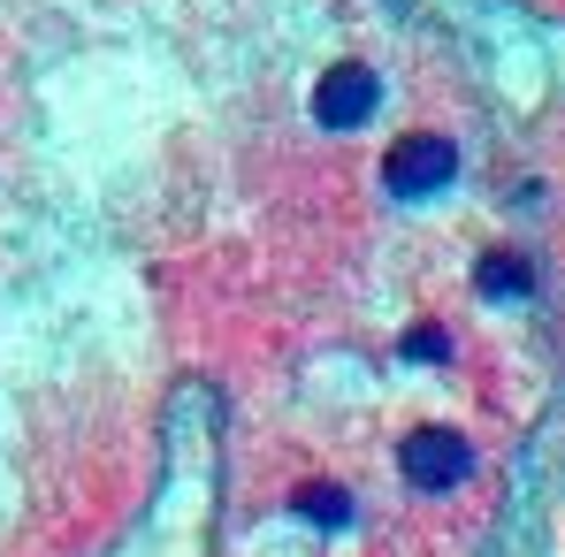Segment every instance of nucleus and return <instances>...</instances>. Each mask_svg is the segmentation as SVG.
I'll use <instances>...</instances> for the list:
<instances>
[{
    "label": "nucleus",
    "mask_w": 565,
    "mask_h": 557,
    "mask_svg": "<svg viewBox=\"0 0 565 557\" xmlns=\"http://www.w3.org/2000/svg\"><path fill=\"white\" fill-rule=\"evenodd\" d=\"M451 176H459V146H451L444 130H413V138H397L390 161H382V191H390V199H436Z\"/></svg>",
    "instance_id": "obj_1"
},
{
    "label": "nucleus",
    "mask_w": 565,
    "mask_h": 557,
    "mask_svg": "<svg viewBox=\"0 0 565 557\" xmlns=\"http://www.w3.org/2000/svg\"><path fill=\"white\" fill-rule=\"evenodd\" d=\"M397 465H405L413 489L444 496V489H459V481L473 473V443L459 436V428H413V436L397 443Z\"/></svg>",
    "instance_id": "obj_2"
},
{
    "label": "nucleus",
    "mask_w": 565,
    "mask_h": 557,
    "mask_svg": "<svg viewBox=\"0 0 565 557\" xmlns=\"http://www.w3.org/2000/svg\"><path fill=\"white\" fill-rule=\"evenodd\" d=\"M375 99H382V77L367 62H337V69L313 85V122H321L329 138H344V130H360V122L375 115Z\"/></svg>",
    "instance_id": "obj_3"
},
{
    "label": "nucleus",
    "mask_w": 565,
    "mask_h": 557,
    "mask_svg": "<svg viewBox=\"0 0 565 557\" xmlns=\"http://www.w3.org/2000/svg\"><path fill=\"white\" fill-rule=\"evenodd\" d=\"M473 282H481V298H527L535 290V268H527V253H481V268H473Z\"/></svg>",
    "instance_id": "obj_4"
},
{
    "label": "nucleus",
    "mask_w": 565,
    "mask_h": 557,
    "mask_svg": "<svg viewBox=\"0 0 565 557\" xmlns=\"http://www.w3.org/2000/svg\"><path fill=\"white\" fill-rule=\"evenodd\" d=\"M290 504H298V519H313V527H352V496H344L337 481H306Z\"/></svg>",
    "instance_id": "obj_5"
},
{
    "label": "nucleus",
    "mask_w": 565,
    "mask_h": 557,
    "mask_svg": "<svg viewBox=\"0 0 565 557\" xmlns=\"http://www.w3.org/2000/svg\"><path fill=\"white\" fill-rule=\"evenodd\" d=\"M405 360H451V336L444 329H413L405 336Z\"/></svg>",
    "instance_id": "obj_6"
}]
</instances>
